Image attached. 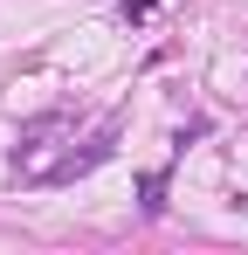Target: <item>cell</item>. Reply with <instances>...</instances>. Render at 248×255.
I'll return each mask as SVG.
<instances>
[{"mask_svg":"<svg viewBox=\"0 0 248 255\" xmlns=\"http://www.w3.org/2000/svg\"><path fill=\"white\" fill-rule=\"evenodd\" d=\"M138 207H145V214H165V172H138Z\"/></svg>","mask_w":248,"mask_h":255,"instance_id":"1","label":"cell"},{"mask_svg":"<svg viewBox=\"0 0 248 255\" xmlns=\"http://www.w3.org/2000/svg\"><path fill=\"white\" fill-rule=\"evenodd\" d=\"M152 7H159V0H124L118 14H124V21H152Z\"/></svg>","mask_w":248,"mask_h":255,"instance_id":"2","label":"cell"}]
</instances>
